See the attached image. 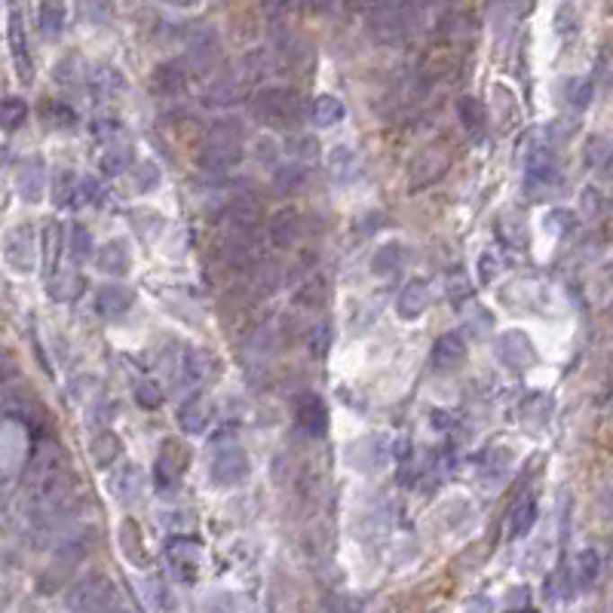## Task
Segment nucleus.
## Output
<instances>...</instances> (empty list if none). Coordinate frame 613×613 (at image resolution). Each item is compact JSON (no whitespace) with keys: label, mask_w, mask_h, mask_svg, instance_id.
I'll return each instance as SVG.
<instances>
[{"label":"nucleus","mask_w":613,"mask_h":613,"mask_svg":"<svg viewBox=\"0 0 613 613\" xmlns=\"http://www.w3.org/2000/svg\"><path fill=\"white\" fill-rule=\"evenodd\" d=\"M95 264H99L102 273H111V276H123L132 271V252L129 245L123 243V239H111V243H104L99 252H95Z\"/></svg>","instance_id":"14"},{"label":"nucleus","mask_w":613,"mask_h":613,"mask_svg":"<svg viewBox=\"0 0 613 613\" xmlns=\"http://www.w3.org/2000/svg\"><path fill=\"white\" fill-rule=\"evenodd\" d=\"M209 141H234V145H243V123L239 120H215L209 126Z\"/></svg>","instance_id":"36"},{"label":"nucleus","mask_w":613,"mask_h":613,"mask_svg":"<svg viewBox=\"0 0 613 613\" xmlns=\"http://www.w3.org/2000/svg\"><path fill=\"white\" fill-rule=\"evenodd\" d=\"M111 613H129V610H123V608H114V610H111Z\"/></svg>","instance_id":"48"},{"label":"nucleus","mask_w":613,"mask_h":613,"mask_svg":"<svg viewBox=\"0 0 613 613\" xmlns=\"http://www.w3.org/2000/svg\"><path fill=\"white\" fill-rule=\"evenodd\" d=\"M188 77L191 74L184 68V62H163L151 74V89L160 99H178L188 89Z\"/></svg>","instance_id":"11"},{"label":"nucleus","mask_w":613,"mask_h":613,"mask_svg":"<svg viewBox=\"0 0 613 613\" xmlns=\"http://www.w3.org/2000/svg\"><path fill=\"white\" fill-rule=\"evenodd\" d=\"M295 414H298V423H301V430H306L310 436H323L325 426H328V411H325V402L319 399L316 393H301L295 399Z\"/></svg>","instance_id":"12"},{"label":"nucleus","mask_w":613,"mask_h":613,"mask_svg":"<svg viewBox=\"0 0 613 613\" xmlns=\"http://www.w3.org/2000/svg\"><path fill=\"white\" fill-rule=\"evenodd\" d=\"M43 252H47V267L49 271H56L58 252H62V227H58L56 221H49L47 230H43Z\"/></svg>","instance_id":"38"},{"label":"nucleus","mask_w":613,"mask_h":613,"mask_svg":"<svg viewBox=\"0 0 613 613\" xmlns=\"http://www.w3.org/2000/svg\"><path fill=\"white\" fill-rule=\"evenodd\" d=\"M325 280L323 276H313L310 282H304L301 289H298V298L295 301L301 304V306H306V310H316V306H323L325 304Z\"/></svg>","instance_id":"33"},{"label":"nucleus","mask_w":613,"mask_h":613,"mask_svg":"<svg viewBox=\"0 0 613 613\" xmlns=\"http://www.w3.org/2000/svg\"><path fill=\"white\" fill-rule=\"evenodd\" d=\"M310 114H313V120H316L319 126H325V129H328V126H338L347 111H343L338 95H319V99L313 102Z\"/></svg>","instance_id":"28"},{"label":"nucleus","mask_w":613,"mask_h":613,"mask_svg":"<svg viewBox=\"0 0 613 613\" xmlns=\"http://www.w3.org/2000/svg\"><path fill=\"white\" fill-rule=\"evenodd\" d=\"M221 62V37L215 28H200L188 43V56H184V68L188 74H209Z\"/></svg>","instance_id":"5"},{"label":"nucleus","mask_w":613,"mask_h":613,"mask_svg":"<svg viewBox=\"0 0 613 613\" xmlns=\"http://www.w3.org/2000/svg\"><path fill=\"white\" fill-rule=\"evenodd\" d=\"M598 573H601V558H598V552L595 549H582L580 555L573 558V567H571L573 586L589 589L598 580Z\"/></svg>","instance_id":"25"},{"label":"nucleus","mask_w":613,"mask_h":613,"mask_svg":"<svg viewBox=\"0 0 613 613\" xmlns=\"http://www.w3.org/2000/svg\"><path fill=\"white\" fill-rule=\"evenodd\" d=\"M178 421H182L184 432H203L209 421H212V405H209V399H203V395H193L178 411Z\"/></svg>","instance_id":"23"},{"label":"nucleus","mask_w":613,"mask_h":613,"mask_svg":"<svg viewBox=\"0 0 613 613\" xmlns=\"http://www.w3.org/2000/svg\"><path fill=\"white\" fill-rule=\"evenodd\" d=\"M37 22H40V31L47 37H58L65 28V6L56 4V0H47V4H40V10H37Z\"/></svg>","instance_id":"29"},{"label":"nucleus","mask_w":613,"mask_h":613,"mask_svg":"<svg viewBox=\"0 0 613 613\" xmlns=\"http://www.w3.org/2000/svg\"><path fill=\"white\" fill-rule=\"evenodd\" d=\"M298 234H301V215L295 209H282V212H276L271 218V243L280 245V249L295 245Z\"/></svg>","instance_id":"21"},{"label":"nucleus","mask_w":613,"mask_h":613,"mask_svg":"<svg viewBox=\"0 0 613 613\" xmlns=\"http://www.w3.org/2000/svg\"><path fill=\"white\" fill-rule=\"evenodd\" d=\"M252 114H255L258 123L271 126V129H295L304 120V102L295 89L271 86L261 89L252 99Z\"/></svg>","instance_id":"1"},{"label":"nucleus","mask_w":613,"mask_h":613,"mask_svg":"<svg viewBox=\"0 0 613 613\" xmlns=\"http://www.w3.org/2000/svg\"><path fill=\"white\" fill-rule=\"evenodd\" d=\"M325 163H328V172H332L334 182H353L359 175V169H362V160H359L356 147H350V145H334L332 151H328Z\"/></svg>","instance_id":"19"},{"label":"nucleus","mask_w":613,"mask_h":613,"mask_svg":"<svg viewBox=\"0 0 613 613\" xmlns=\"http://www.w3.org/2000/svg\"><path fill=\"white\" fill-rule=\"evenodd\" d=\"M249 475V458L239 445H224L212 458V478L224 488H234Z\"/></svg>","instance_id":"7"},{"label":"nucleus","mask_w":613,"mask_h":613,"mask_svg":"<svg viewBox=\"0 0 613 613\" xmlns=\"http://www.w3.org/2000/svg\"><path fill=\"white\" fill-rule=\"evenodd\" d=\"M43 120L52 126H62V129H68V126L77 123V114L68 108V104H62V102H47L43 104Z\"/></svg>","instance_id":"39"},{"label":"nucleus","mask_w":613,"mask_h":613,"mask_svg":"<svg viewBox=\"0 0 613 613\" xmlns=\"http://www.w3.org/2000/svg\"><path fill=\"white\" fill-rule=\"evenodd\" d=\"M132 160H136L132 145H108L99 156V169L104 175H123L132 166Z\"/></svg>","instance_id":"26"},{"label":"nucleus","mask_w":613,"mask_h":613,"mask_svg":"<svg viewBox=\"0 0 613 613\" xmlns=\"http://www.w3.org/2000/svg\"><path fill=\"white\" fill-rule=\"evenodd\" d=\"M0 252H4V261L16 273H31L37 264V236L31 224H16V227L6 230Z\"/></svg>","instance_id":"4"},{"label":"nucleus","mask_w":613,"mask_h":613,"mask_svg":"<svg viewBox=\"0 0 613 613\" xmlns=\"http://www.w3.org/2000/svg\"><path fill=\"white\" fill-rule=\"evenodd\" d=\"M466 613H494L488 598H473V601L466 604Z\"/></svg>","instance_id":"47"},{"label":"nucleus","mask_w":613,"mask_h":613,"mask_svg":"<svg viewBox=\"0 0 613 613\" xmlns=\"http://www.w3.org/2000/svg\"><path fill=\"white\" fill-rule=\"evenodd\" d=\"M497 356L515 371H525V369H530V365L537 362L534 343H530L528 334H521V332H503V334H500V338H497Z\"/></svg>","instance_id":"10"},{"label":"nucleus","mask_w":613,"mask_h":613,"mask_svg":"<svg viewBox=\"0 0 613 613\" xmlns=\"http://www.w3.org/2000/svg\"><path fill=\"white\" fill-rule=\"evenodd\" d=\"M291 154L301 156V160H310V156H316V141H313L310 136H301L291 141Z\"/></svg>","instance_id":"43"},{"label":"nucleus","mask_w":613,"mask_h":613,"mask_svg":"<svg viewBox=\"0 0 613 613\" xmlns=\"http://www.w3.org/2000/svg\"><path fill=\"white\" fill-rule=\"evenodd\" d=\"M463 359H466V341H463L458 332L442 334V338L436 341V347H432V365H436L439 371L458 369V365H463Z\"/></svg>","instance_id":"15"},{"label":"nucleus","mask_w":613,"mask_h":613,"mask_svg":"<svg viewBox=\"0 0 613 613\" xmlns=\"http://www.w3.org/2000/svg\"><path fill=\"white\" fill-rule=\"evenodd\" d=\"M156 182H160V169H156L154 163H141V166H138V184H141V191L154 188Z\"/></svg>","instance_id":"45"},{"label":"nucleus","mask_w":613,"mask_h":613,"mask_svg":"<svg viewBox=\"0 0 613 613\" xmlns=\"http://www.w3.org/2000/svg\"><path fill=\"white\" fill-rule=\"evenodd\" d=\"M323 604L328 613H362V604L353 595H328Z\"/></svg>","instance_id":"42"},{"label":"nucleus","mask_w":613,"mask_h":613,"mask_svg":"<svg viewBox=\"0 0 613 613\" xmlns=\"http://www.w3.org/2000/svg\"><path fill=\"white\" fill-rule=\"evenodd\" d=\"M77 188H80V178L74 175V172L62 169V172L56 175V184H52V200H56L58 206H74Z\"/></svg>","instance_id":"30"},{"label":"nucleus","mask_w":613,"mask_h":613,"mask_svg":"<svg viewBox=\"0 0 613 613\" xmlns=\"http://www.w3.org/2000/svg\"><path fill=\"white\" fill-rule=\"evenodd\" d=\"M16 188L22 193V200H28V203H37V200L43 197V188H47V175H43V166L40 160H31L25 163L16 178Z\"/></svg>","instance_id":"24"},{"label":"nucleus","mask_w":613,"mask_h":613,"mask_svg":"<svg viewBox=\"0 0 613 613\" xmlns=\"http://www.w3.org/2000/svg\"><path fill=\"white\" fill-rule=\"evenodd\" d=\"M525 613H530V610H525Z\"/></svg>","instance_id":"49"},{"label":"nucleus","mask_w":613,"mask_h":613,"mask_svg":"<svg viewBox=\"0 0 613 613\" xmlns=\"http://www.w3.org/2000/svg\"><path fill=\"white\" fill-rule=\"evenodd\" d=\"M227 218L239 234H252L261 224V218H264V206L255 197H249V193H239V197L227 203Z\"/></svg>","instance_id":"13"},{"label":"nucleus","mask_w":613,"mask_h":613,"mask_svg":"<svg viewBox=\"0 0 613 613\" xmlns=\"http://www.w3.org/2000/svg\"><path fill=\"white\" fill-rule=\"evenodd\" d=\"M6 37H10V52H13V65L22 84H31L34 77V65H31V52H28V34H25V22H22L19 10H10V25H6Z\"/></svg>","instance_id":"8"},{"label":"nucleus","mask_w":613,"mask_h":613,"mask_svg":"<svg viewBox=\"0 0 613 613\" xmlns=\"http://www.w3.org/2000/svg\"><path fill=\"white\" fill-rule=\"evenodd\" d=\"M89 454H93V463L99 469H108L111 463H114L120 454H123V445H120V439L114 432H99V436L93 439V448H89Z\"/></svg>","instance_id":"27"},{"label":"nucleus","mask_w":613,"mask_h":613,"mask_svg":"<svg viewBox=\"0 0 613 613\" xmlns=\"http://www.w3.org/2000/svg\"><path fill=\"white\" fill-rule=\"evenodd\" d=\"M123 129V126H120V120H114V117H108V120H95V126H93V132L99 138H111V136H117V132Z\"/></svg>","instance_id":"46"},{"label":"nucleus","mask_w":613,"mask_h":613,"mask_svg":"<svg viewBox=\"0 0 613 613\" xmlns=\"http://www.w3.org/2000/svg\"><path fill=\"white\" fill-rule=\"evenodd\" d=\"M589 99H592V80L589 77L567 80V102H571L573 108H586Z\"/></svg>","instance_id":"41"},{"label":"nucleus","mask_w":613,"mask_h":613,"mask_svg":"<svg viewBox=\"0 0 613 613\" xmlns=\"http://www.w3.org/2000/svg\"><path fill=\"white\" fill-rule=\"evenodd\" d=\"M408 261H411V249L405 243H386V245H380L375 252V258H371V271L378 276H393V273L405 271Z\"/></svg>","instance_id":"17"},{"label":"nucleus","mask_w":613,"mask_h":613,"mask_svg":"<svg viewBox=\"0 0 613 613\" xmlns=\"http://www.w3.org/2000/svg\"><path fill=\"white\" fill-rule=\"evenodd\" d=\"M111 491H114V497L120 503H132V500H138L141 491H145V473H141L136 463H126L123 469H117V473L111 475Z\"/></svg>","instance_id":"18"},{"label":"nucleus","mask_w":613,"mask_h":613,"mask_svg":"<svg viewBox=\"0 0 613 613\" xmlns=\"http://www.w3.org/2000/svg\"><path fill=\"white\" fill-rule=\"evenodd\" d=\"M304 178H306V172L304 166H280L273 172V184H276V191L280 193H291V191H298L304 184Z\"/></svg>","instance_id":"35"},{"label":"nucleus","mask_w":613,"mask_h":613,"mask_svg":"<svg viewBox=\"0 0 613 613\" xmlns=\"http://www.w3.org/2000/svg\"><path fill=\"white\" fill-rule=\"evenodd\" d=\"M451 163V145L448 141H432L430 147H423V154L411 163V188L421 191L426 184L439 182L442 172Z\"/></svg>","instance_id":"6"},{"label":"nucleus","mask_w":613,"mask_h":613,"mask_svg":"<svg viewBox=\"0 0 613 613\" xmlns=\"http://www.w3.org/2000/svg\"><path fill=\"white\" fill-rule=\"evenodd\" d=\"M136 399H138V405L156 408V405H160V390H156L154 384H141V386H138V393H136Z\"/></svg>","instance_id":"44"},{"label":"nucleus","mask_w":613,"mask_h":613,"mask_svg":"<svg viewBox=\"0 0 613 613\" xmlns=\"http://www.w3.org/2000/svg\"><path fill=\"white\" fill-rule=\"evenodd\" d=\"M243 163V145L234 141H206V147L197 154V166L203 172H230Z\"/></svg>","instance_id":"9"},{"label":"nucleus","mask_w":613,"mask_h":613,"mask_svg":"<svg viewBox=\"0 0 613 613\" xmlns=\"http://www.w3.org/2000/svg\"><path fill=\"white\" fill-rule=\"evenodd\" d=\"M417 22H421V10L414 4H399V0H390V4H378L375 10L369 13V34L375 37L378 43H402L414 34Z\"/></svg>","instance_id":"2"},{"label":"nucleus","mask_w":613,"mask_h":613,"mask_svg":"<svg viewBox=\"0 0 613 613\" xmlns=\"http://www.w3.org/2000/svg\"><path fill=\"white\" fill-rule=\"evenodd\" d=\"M458 114H460V120H463V126H466V129H482V126H484V104L478 102L475 95H466V99H460Z\"/></svg>","instance_id":"37"},{"label":"nucleus","mask_w":613,"mask_h":613,"mask_svg":"<svg viewBox=\"0 0 613 613\" xmlns=\"http://www.w3.org/2000/svg\"><path fill=\"white\" fill-rule=\"evenodd\" d=\"M136 301V291L126 286H102L99 295H95V310L102 313L104 319H117L123 316L126 310Z\"/></svg>","instance_id":"16"},{"label":"nucleus","mask_w":613,"mask_h":613,"mask_svg":"<svg viewBox=\"0 0 613 613\" xmlns=\"http://www.w3.org/2000/svg\"><path fill=\"white\" fill-rule=\"evenodd\" d=\"M68 252H71L74 261H84V258H89V252H93V236H89V230L84 227V224H74L71 227Z\"/></svg>","instance_id":"40"},{"label":"nucleus","mask_w":613,"mask_h":613,"mask_svg":"<svg viewBox=\"0 0 613 613\" xmlns=\"http://www.w3.org/2000/svg\"><path fill=\"white\" fill-rule=\"evenodd\" d=\"M80 289H84V276L80 273H58L56 280L49 282V295L56 298V301H71V298L80 295Z\"/></svg>","instance_id":"31"},{"label":"nucleus","mask_w":613,"mask_h":613,"mask_svg":"<svg viewBox=\"0 0 613 613\" xmlns=\"http://www.w3.org/2000/svg\"><path fill=\"white\" fill-rule=\"evenodd\" d=\"M25 120H28V104L22 99L0 102V126H4V129H19Z\"/></svg>","instance_id":"34"},{"label":"nucleus","mask_w":613,"mask_h":613,"mask_svg":"<svg viewBox=\"0 0 613 613\" xmlns=\"http://www.w3.org/2000/svg\"><path fill=\"white\" fill-rule=\"evenodd\" d=\"M89 89H93L95 102H114L123 95L126 80L117 68H99L93 77H89Z\"/></svg>","instance_id":"22"},{"label":"nucleus","mask_w":613,"mask_h":613,"mask_svg":"<svg viewBox=\"0 0 613 613\" xmlns=\"http://www.w3.org/2000/svg\"><path fill=\"white\" fill-rule=\"evenodd\" d=\"M426 306H430V286H426L423 280L408 282V286L399 291V301H395V310H399L402 319H417Z\"/></svg>","instance_id":"20"},{"label":"nucleus","mask_w":613,"mask_h":613,"mask_svg":"<svg viewBox=\"0 0 613 613\" xmlns=\"http://www.w3.org/2000/svg\"><path fill=\"white\" fill-rule=\"evenodd\" d=\"M537 521V503H534V497H525L521 500L519 506L512 510V525H510V534L512 537H525L530 525Z\"/></svg>","instance_id":"32"},{"label":"nucleus","mask_w":613,"mask_h":613,"mask_svg":"<svg viewBox=\"0 0 613 613\" xmlns=\"http://www.w3.org/2000/svg\"><path fill=\"white\" fill-rule=\"evenodd\" d=\"M117 608V589L104 573H93L74 582L68 592V610L71 613H111Z\"/></svg>","instance_id":"3"}]
</instances>
